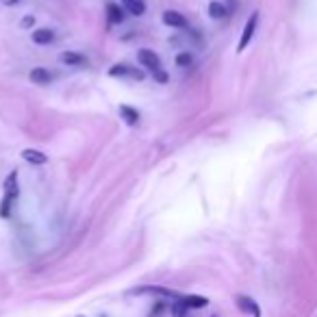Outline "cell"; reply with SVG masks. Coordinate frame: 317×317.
I'll use <instances>...</instances> for the list:
<instances>
[{"label":"cell","instance_id":"17","mask_svg":"<svg viewBox=\"0 0 317 317\" xmlns=\"http://www.w3.org/2000/svg\"><path fill=\"white\" fill-rule=\"evenodd\" d=\"M194 63V54H191L189 50H183L176 54V65L178 68H189V65Z\"/></svg>","mask_w":317,"mask_h":317},{"label":"cell","instance_id":"15","mask_svg":"<svg viewBox=\"0 0 317 317\" xmlns=\"http://www.w3.org/2000/svg\"><path fill=\"white\" fill-rule=\"evenodd\" d=\"M180 300L185 302V307L187 309H204L206 304H209V300H206L204 296H185Z\"/></svg>","mask_w":317,"mask_h":317},{"label":"cell","instance_id":"13","mask_svg":"<svg viewBox=\"0 0 317 317\" xmlns=\"http://www.w3.org/2000/svg\"><path fill=\"white\" fill-rule=\"evenodd\" d=\"M107 15H109V22H113V24H122L124 22V7H119L118 2H109L107 4Z\"/></svg>","mask_w":317,"mask_h":317},{"label":"cell","instance_id":"10","mask_svg":"<svg viewBox=\"0 0 317 317\" xmlns=\"http://www.w3.org/2000/svg\"><path fill=\"white\" fill-rule=\"evenodd\" d=\"M29 79L33 80V85H48L52 80V74L46 68H33L29 72Z\"/></svg>","mask_w":317,"mask_h":317},{"label":"cell","instance_id":"9","mask_svg":"<svg viewBox=\"0 0 317 317\" xmlns=\"http://www.w3.org/2000/svg\"><path fill=\"white\" fill-rule=\"evenodd\" d=\"M22 158L26 163H31V165H43V163H48V155H43L41 150H35V148L22 150Z\"/></svg>","mask_w":317,"mask_h":317},{"label":"cell","instance_id":"2","mask_svg":"<svg viewBox=\"0 0 317 317\" xmlns=\"http://www.w3.org/2000/svg\"><path fill=\"white\" fill-rule=\"evenodd\" d=\"M256 26H259V11H252V13H250V18H248V22H245V26H243L241 40H239V43H237V52H243L245 48H248V43L252 41V37H254V33H256Z\"/></svg>","mask_w":317,"mask_h":317},{"label":"cell","instance_id":"4","mask_svg":"<svg viewBox=\"0 0 317 317\" xmlns=\"http://www.w3.org/2000/svg\"><path fill=\"white\" fill-rule=\"evenodd\" d=\"M161 20L165 26H169V29H185V26H187V18H185L180 11H174V9L163 11Z\"/></svg>","mask_w":317,"mask_h":317},{"label":"cell","instance_id":"19","mask_svg":"<svg viewBox=\"0 0 317 317\" xmlns=\"http://www.w3.org/2000/svg\"><path fill=\"white\" fill-rule=\"evenodd\" d=\"M35 26V15H24L20 20V29H33Z\"/></svg>","mask_w":317,"mask_h":317},{"label":"cell","instance_id":"18","mask_svg":"<svg viewBox=\"0 0 317 317\" xmlns=\"http://www.w3.org/2000/svg\"><path fill=\"white\" fill-rule=\"evenodd\" d=\"M172 313L176 317H187V307H185V302L180 298H176V302L172 304Z\"/></svg>","mask_w":317,"mask_h":317},{"label":"cell","instance_id":"8","mask_svg":"<svg viewBox=\"0 0 317 317\" xmlns=\"http://www.w3.org/2000/svg\"><path fill=\"white\" fill-rule=\"evenodd\" d=\"M59 61L63 65H68V68H79V65L85 63V57L80 52H74V50H63L59 54Z\"/></svg>","mask_w":317,"mask_h":317},{"label":"cell","instance_id":"12","mask_svg":"<svg viewBox=\"0 0 317 317\" xmlns=\"http://www.w3.org/2000/svg\"><path fill=\"white\" fill-rule=\"evenodd\" d=\"M206 11H209V15L213 20H224L228 15V9H226V4L220 2V0H211L209 2V7H206Z\"/></svg>","mask_w":317,"mask_h":317},{"label":"cell","instance_id":"1","mask_svg":"<svg viewBox=\"0 0 317 317\" xmlns=\"http://www.w3.org/2000/svg\"><path fill=\"white\" fill-rule=\"evenodd\" d=\"M20 196V185H18V172H11L7 178H4V196H2V202H0V217H7L11 215L15 206V200Z\"/></svg>","mask_w":317,"mask_h":317},{"label":"cell","instance_id":"5","mask_svg":"<svg viewBox=\"0 0 317 317\" xmlns=\"http://www.w3.org/2000/svg\"><path fill=\"white\" fill-rule=\"evenodd\" d=\"M235 300H237L239 311H243V313H250L252 317H261V309H259V304H256L250 296H237Z\"/></svg>","mask_w":317,"mask_h":317},{"label":"cell","instance_id":"3","mask_svg":"<svg viewBox=\"0 0 317 317\" xmlns=\"http://www.w3.org/2000/svg\"><path fill=\"white\" fill-rule=\"evenodd\" d=\"M137 61L141 63V68L150 70V72H158V70H161V59H158V54L155 50H150V48H141L137 52Z\"/></svg>","mask_w":317,"mask_h":317},{"label":"cell","instance_id":"21","mask_svg":"<svg viewBox=\"0 0 317 317\" xmlns=\"http://www.w3.org/2000/svg\"><path fill=\"white\" fill-rule=\"evenodd\" d=\"M161 311H163V302H158V304H157V307H155V309H152V313H150V317H157L158 313H161Z\"/></svg>","mask_w":317,"mask_h":317},{"label":"cell","instance_id":"6","mask_svg":"<svg viewBox=\"0 0 317 317\" xmlns=\"http://www.w3.org/2000/svg\"><path fill=\"white\" fill-rule=\"evenodd\" d=\"M118 113H119V118H122L124 122L128 124V126H137L139 119H141V116H139L137 109H133V107H128V105H119Z\"/></svg>","mask_w":317,"mask_h":317},{"label":"cell","instance_id":"20","mask_svg":"<svg viewBox=\"0 0 317 317\" xmlns=\"http://www.w3.org/2000/svg\"><path fill=\"white\" fill-rule=\"evenodd\" d=\"M155 74V79L158 80V83H167V74L165 72H161V70H158V72H152Z\"/></svg>","mask_w":317,"mask_h":317},{"label":"cell","instance_id":"7","mask_svg":"<svg viewBox=\"0 0 317 317\" xmlns=\"http://www.w3.org/2000/svg\"><path fill=\"white\" fill-rule=\"evenodd\" d=\"M31 40L37 46H48V43L54 41V31L52 29H35L31 33Z\"/></svg>","mask_w":317,"mask_h":317},{"label":"cell","instance_id":"22","mask_svg":"<svg viewBox=\"0 0 317 317\" xmlns=\"http://www.w3.org/2000/svg\"><path fill=\"white\" fill-rule=\"evenodd\" d=\"M20 2V0H4V4H9V7H11V4H18Z\"/></svg>","mask_w":317,"mask_h":317},{"label":"cell","instance_id":"14","mask_svg":"<svg viewBox=\"0 0 317 317\" xmlns=\"http://www.w3.org/2000/svg\"><path fill=\"white\" fill-rule=\"evenodd\" d=\"M133 293H158V296H165V298H180L176 291L165 287H141V289H135Z\"/></svg>","mask_w":317,"mask_h":317},{"label":"cell","instance_id":"16","mask_svg":"<svg viewBox=\"0 0 317 317\" xmlns=\"http://www.w3.org/2000/svg\"><path fill=\"white\" fill-rule=\"evenodd\" d=\"M130 72H133V68H128L126 63H116L111 70H109V76L118 79V76H130Z\"/></svg>","mask_w":317,"mask_h":317},{"label":"cell","instance_id":"11","mask_svg":"<svg viewBox=\"0 0 317 317\" xmlns=\"http://www.w3.org/2000/svg\"><path fill=\"white\" fill-rule=\"evenodd\" d=\"M124 11H128L130 15L139 18V15L146 13V0H122Z\"/></svg>","mask_w":317,"mask_h":317}]
</instances>
